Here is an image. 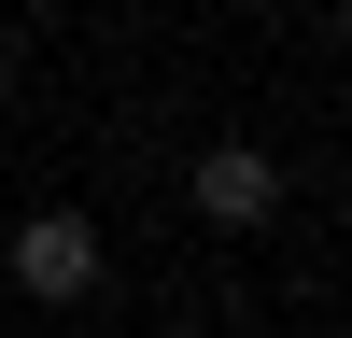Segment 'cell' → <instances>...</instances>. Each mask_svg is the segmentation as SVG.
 Wrapping results in <instances>:
<instances>
[{"label": "cell", "mask_w": 352, "mask_h": 338, "mask_svg": "<svg viewBox=\"0 0 352 338\" xmlns=\"http://www.w3.org/2000/svg\"><path fill=\"white\" fill-rule=\"evenodd\" d=\"M0 268H14V296H28V310H85V296H99V268H113V240H99V212L43 197V212H14Z\"/></svg>", "instance_id": "6da1fadb"}, {"label": "cell", "mask_w": 352, "mask_h": 338, "mask_svg": "<svg viewBox=\"0 0 352 338\" xmlns=\"http://www.w3.org/2000/svg\"><path fill=\"white\" fill-rule=\"evenodd\" d=\"M184 212L212 225V240H254V225H282V155H268V141H212V155L184 169Z\"/></svg>", "instance_id": "7a4b0ae2"}, {"label": "cell", "mask_w": 352, "mask_h": 338, "mask_svg": "<svg viewBox=\"0 0 352 338\" xmlns=\"http://www.w3.org/2000/svg\"><path fill=\"white\" fill-rule=\"evenodd\" d=\"M155 338H197V324H155Z\"/></svg>", "instance_id": "3957f363"}]
</instances>
